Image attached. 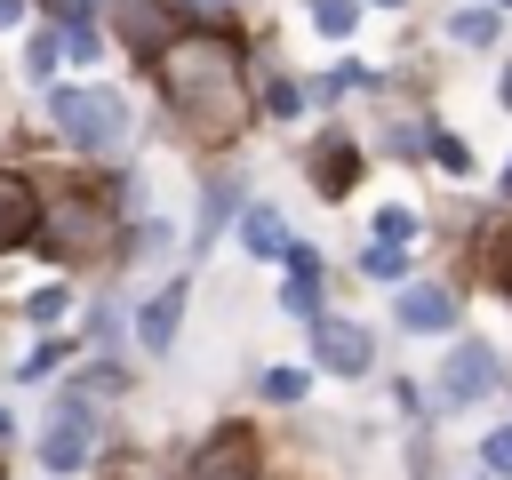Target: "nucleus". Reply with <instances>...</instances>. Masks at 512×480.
<instances>
[{
	"instance_id": "obj_1",
	"label": "nucleus",
	"mask_w": 512,
	"mask_h": 480,
	"mask_svg": "<svg viewBox=\"0 0 512 480\" xmlns=\"http://www.w3.org/2000/svg\"><path fill=\"white\" fill-rule=\"evenodd\" d=\"M160 80L200 136H232L248 120V64H240V40H224V32H192V40L160 48Z\"/></svg>"
},
{
	"instance_id": "obj_2",
	"label": "nucleus",
	"mask_w": 512,
	"mask_h": 480,
	"mask_svg": "<svg viewBox=\"0 0 512 480\" xmlns=\"http://www.w3.org/2000/svg\"><path fill=\"white\" fill-rule=\"evenodd\" d=\"M48 112H56L64 144H80V152H112V144H128V96H112V88H56Z\"/></svg>"
},
{
	"instance_id": "obj_3",
	"label": "nucleus",
	"mask_w": 512,
	"mask_h": 480,
	"mask_svg": "<svg viewBox=\"0 0 512 480\" xmlns=\"http://www.w3.org/2000/svg\"><path fill=\"white\" fill-rule=\"evenodd\" d=\"M88 440H96V400H88V392H56L48 432H40V456H48L56 472H72V464H88Z\"/></svg>"
},
{
	"instance_id": "obj_4",
	"label": "nucleus",
	"mask_w": 512,
	"mask_h": 480,
	"mask_svg": "<svg viewBox=\"0 0 512 480\" xmlns=\"http://www.w3.org/2000/svg\"><path fill=\"white\" fill-rule=\"evenodd\" d=\"M488 384H496V352H488V344H456V352L440 360V400H448V408L480 400Z\"/></svg>"
},
{
	"instance_id": "obj_5",
	"label": "nucleus",
	"mask_w": 512,
	"mask_h": 480,
	"mask_svg": "<svg viewBox=\"0 0 512 480\" xmlns=\"http://www.w3.org/2000/svg\"><path fill=\"white\" fill-rule=\"evenodd\" d=\"M56 248H64V256H104V248H112V216H104L96 200H64V208H56Z\"/></svg>"
},
{
	"instance_id": "obj_6",
	"label": "nucleus",
	"mask_w": 512,
	"mask_h": 480,
	"mask_svg": "<svg viewBox=\"0 0 512 480\" xmlns=\"http://www.w3.org/2000/svg\"><path fill=\"white\" fill-rule=\"evenodd\" d=\"M312 352H320L328 376H360V368H368V328H352V320H320V312H312Z\"/></svg>"
},
{
	"instance_id": "obj_7",
	"label": "nucleus",
	"mask_w": 512,
	"mask_h": 480,
	"mask_svg": "<svg viewBox=\"0 0 512 480\" xmlns=\"http://www.w3.org/2000/svg\"><path fill=\"white\" fill-rule=\"evenodd\" d=\"M192 480H256V440L248 432H216L192 456Z\"/></svg>"
},
{
	"instance_id": "obj_8",
	"label": "nucleus",
	"mask_w": 512,
	"mask_h": 480,
	"mask_svg": "<svg viewBox=\"0 0 512 480\" xmlns=\"http://www.w3.org/2000/svg\"><path fill=\"white\" fill-rule=\"evenodd\" d=\"M40 232V200H32V184L24 176H8L0 168V248H24Z\"/></svg>"
},
{
	"instance_id": "obj_9",
	"label": "nucleus",
	"mask_w": 512,
	"mask_h": 480,
	"mask_svg": "<svg viewBox=\"0 0 512 480\" xmlns=\"http://www.w3.org/2000/svg\"><path fill=\"white\" fill-rule=\"evenodd\" d=\"M280 296H288V312H304V320L320 312V256L296 248V240H288V288H280Z\"/></svg>"
},
{
	"instance_id": "obj_10",
	"label": "nucleus",
	"mask_w": 512,
	"mask_h": 480,
	"mask_svg": "<svg viewBox=\"0 0 512 480\" xmlns=\"http://www.w3.org/2000/svg\"><path fill=\"white\" fill-rule=\"evenodd\" d=\"M176 320H184V280H176V288H160V296L136 312V328H144V344H152V352H168V344H176Z\"/></svg>"
},
{
	"instance_id": "obj_11",
	"label": "nucleus",
	"mask_w": 512,
	"mask_h": 480,
	"mask_svg": "<svg viewBox=\"0 0 512 480\" xmlns=\"http://www.w3.org/2000/svg\"><path fill=\"white\" fill-rule=\"evenodd\" d=\"M400 320L408 328H448L456 320V296L448 288H400Z\"/></svg>"
},
{
	"instance_id": "obj_12",
	"label": "nucleus",
	"mask_w": 512,
	"mask_h": 480,
	"mask_svg": "<svg viewBox=\"0 0 512 480\" xmlns=\"http://www.w3.org/2000/svg\"><path fill=\"white\" fill-rule=\"evenodd\" d=\"M240 240H248V256H288V224L272 208H248L240 216Z\"/></svg>"
},
{
	"instance_id": "obj_13",
	"label": "nucleus",
	"mask_w": 512,
	"mask_h": 480,
	"mask_svg": "<svg viewBox=\"0 0 512 480\" xmlns=\"http://www.w3.org/2000/svg\"><path fill=\"white\" fill-rule=\"evenodd\" d=\"M312 176H320L328 192H344V184H352V152H344V136H328V152H312Z\"/></svg>"
},
{
	"instance_id": "obj_14",
	"label": "nucleus",
	"mask_w": 512,
	"mask_h": 480,
	"mask_svg": "<svg viewBox=\"0 0 512 480\" xmlns=\"http://www.w3.org/2000/svg\"><path fill=\"white\" fill-rule=\"evenodd\" d=\"M312 24H320L328 40H344V32L360 24V8H352V0H312Z\"/></svg>"
},
{
	"instance_id": "obj_15",
	"label": "nucleus",
	"mask_w": 512,
	"mask_h": 480,
	"mask_svg": "<svg viewBox=\"0 0 512 480\" xmlns=\"http://www.w3.org/2000/svg\"><path fill=\"white\" fill-rule=\"evenodd\" d=\"M232 208H240V192H232V184H216V192H208V208H200V240H192V248H208V232H216Z\"/></svg>"
},
{
	"instance_id": "obj_16",
	"label": "nucleus",
	"mask_w": 512,
	"mask_h": 480,
	"mask_svg": "<svg viewBox=\"0 0 512 480\" xmlns=\"http://www.w3.org/2000/svg\"><path fill=\"white\" fill-rule=\"evenodd\" d=\"M456 40L488 48V40H496V16H488V8H464V16H456Z\"/></svg>"
},
{
	"instance_id": "obj_17",
	"label": "nucleus",
	"mask_w": 512,
	"mask_h": 480,
	"mask_svg": "<svg viewBox=\"0 0 512 480\" xmlns=\"http://www.w3.org/2000/svg\"><path fill=\"white\" fill-rule=\"evenodd\" d=\"M408 232H416L408 208H384V216H376V240H384V248H408Z\"/></svg>"
},
{
	"instance_id": "obj_18",
	"label": "nucleus",
	"mask_w": 512,
	"mask_h": 480,
	"mask_svg": "<svg viewBox=\"0 0 512 480\" xmlns=\"http://www.w3.org/2000/svg\"><path fill=\"white\" fill-rule=\"evenodd\" d=\"M400 272H408V256H400V248H384V240H376V248H368V280H400Z\"/></svg>"
},
{
	"instance_id": "obj_19",
	"label": "nucleus",
	"mask_w": 512,
	"mask_h": 480,
	"mask_svg": "<svg viewBox=\"0 0 512 480\" xmlns=\"http://www.w3.org/2000/svg\"><path fill=\"white\" fill-rule=\"evenodd\" d=\"M480 456H488V472H496V480H512V424H504V432H488V448H480Z\"/></svg>"
},
{
	"instance_id": "obj_20",
	"label": "nucleus",
	"mask_w": 512,
	"mask_h": 480,
	"mask_svg": "<svg viewBox=\"0 0 512 480\" xmlns=\"http://www.w3.org/2000/svg\"><path fill=\"white\" fill-rule=\"evenodd\" d=\"M432 160H440V168H448V176H464V168H472V152H464V144H456V136H432Z\"/></svg>"
},
{
	"instance_id": "obj_21",
	"label": "nucleus",
	"mask_w": 512,
	"mask_h": 480,
	"mask_svg": "<svg viewBox=\"0 0 512 480\" xmlns=\"http://www.w3.org/2000/svg\"><path fill=\"white\" fill-rule=\"evenodd\" d=\"M264 392H272V400H304V376H296V368H272Z\"/></svg>"
},
{
	"instance_id": "obj_22",
	"label": "nucleus",
	"mask_w": 512,
	"mask_h": 480,
	"mask_svg": "<svg viewBox=\"0 0 512 480\" xmlns=\"http://www.w3.org/2000/svg\"><path fill=\"white\" fill-rule=\"evenodd\" d=\"M56 56H64V48H56V32H40V40H32V56H24V64H32V72H56Z\"/></svg>"
},
{
	"instance_id": "obj_23",
	"label": "nucleus",
	"mask_w": 512,
	"mask_h": 480,
	"mask_svg": "<svg viewBox=\"0 0 512 480\" xmlns=\"http://www.w3.org/2000/svg\"><path fill=\"white\" fill-rule=\"evenodd\" d=\"M16 16H24V0H0V24H16Z\"/></svg>"
},
{
	"instance_id": "obj_24",
	"label": "nucleus",
	"mask_w": 512,
	"mask_h": 480,
	"mask_svg": "<svg viewBox=\"0 0 512 480\" xmlns=\"http://www.w3.org/2000/svg\"><path fill=\"white\" fill-rule=\"evenodd\" d=\"M56 8H64V16H80V0H56Z\"/></svg>"
},
{
	"instance_id": "obj_25",
	"label": "nucleus",
	"mask_w": 512,
	"mask_h": 480,
	"mask_svg": "<svg viewBox=\"0 0 512 480\" xmlns=\"http://www.w3.org/2000/svg\"><path fill=\"white\" fill-rule=\"evenodd\" d=\"M504 104H512V72H504Z\"/></svg>"
},
{
	"instance_id": "obj_26",
	"label": "nucleus",
	"mask_w": 512,
	"mask_h": 480,
	"mask_svg": "<svg viewBox=\"0 0 512 480\" xmlns=\"http://www.w3.org/2000/svg\"><path fill=\"white\" fill-rule=\"evenodd\" d=\"M504 288H512V256H504Z\"/></svg>"
},
{
	"instance_id": "obj_27",
	"label": "nucleus",
	"mask_w": 512,
	"mask_h": 480,
	"mask_svg": "<svg viewBox=\"0 0 512 480\" xmlns=\"http://www.w3.org/2000/svg\"><path fill=\"white\" fill-rule=\"evenodd\" d=\"M504 192H512V168H504Z\"/></svg>"
},
{
	"instance_id": "obj_28",
	"label": "nucleus",
	"mask_w": 512,
	"mask_h": 480,
	"mask_svg": "<svg viewBox=\"0 0 512 480\" xmlns=\"http://www.w3.org/2000/svg\"><path fill=\"white\" fill-rule=\"evenodd\" d=\"M384 8H392V0H384Z\"/></svg>"
}]
</instances>
